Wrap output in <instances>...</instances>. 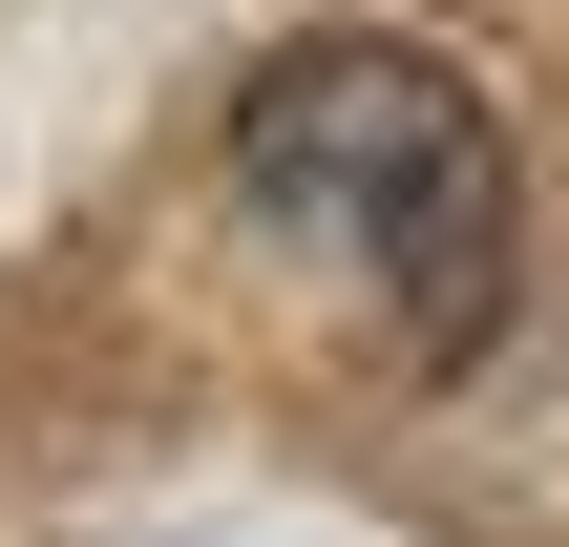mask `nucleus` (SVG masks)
<instances>
[{"label": "nucleus", "instance_id": "f257e3e1", "mask_svg": "<svg viewBox=\"0 0 569 547\" xmlns=\"http://www.w3.org/2000/svg\"><path fill=\"white\" fill-rule=\"evenodd\" d=\"M232 211H253L274 253H317L401 358H486L507 232H528L507 126H486V84H465L443 42H296V63H253V105H232Z\"/></svg>", "mask_w": 569, "mask_h": 547}]
</instances>
